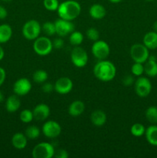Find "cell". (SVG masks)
Returning <instances> with one entry per match:
<instances>
[{"mask_svg":"<svg viewBox=\"0 0 157 158\" xmlns=\"http://www.w3.org/2000/svg\"><path fill=\"white\" fill-rule=\"evenodd\" d=\"M93 73L100 81L109 82L115 78L116 68L115 65L109 60H99L94 66Z\"/></svg>","mask_w":157,"mask_h":158,"instance_id":"1","label":"cell"},{"mask_svg":"<svg viewBox=\"0 0 157 158\" xmlns=\"http://www.w3.org/2000/svg\"><path fill=\"white\" fill-rule=\"evenodd\" d=\"M82 8L79 3L75 0H66L58 6L57 12L59 18L72 21L81 13Z\"/></svg>","mask_w":157,"mask_h":158,"instance_id":"2","label":"cell"},{"mask_svg":"<svg viewBox=\"0 0 157 158\" xmlns=\"http://www.w3.org/2000/svg\"><path fill=\"white\" fill-rule=\"evenodd\" d=\"M33 50L37 55L40 56H46L51 53L53 49L52 41L48 36H38L34 40Z\"/></svg>","mask_w":157,"mask_h":158,"instance_id":"3","label":"cell"},{"mask_svg":"<svg viewBox=\"0 0 157 158\" xmlns=\"http://www.w3.org/2000/svg\"><path fill=\"white\" fill-rule=\"evenodd\" d=\"M42 32V26L37 20L31 19L26 22L22 26V32L26 40H35L39 36Z\"/></svg>","mask_w":157,"mask_h":158,"instance_id":"4","label":"cell"},{"mask_svg":"<svg viewBox=\"0 0 157 158\" xmlns=\"http://www.w3.org/2000/svg\"><path fill=\"white\" fill-rule=\"evenodd\" d=\"M130 56L134 63H145L149 57V49L144 44L135 43L131 46Z\"/></svg>","mask_w":157,"mask_h":158,"instance_id":"5","label":"cell"},{"mask_svg":"<svg viewBox=\"0 0 157 158\" xmlns=\"http://www.w3.org/2000/svg\"><path fill=\"white\" fill-rule=\"evenodd\" d=\"M53 145L48 142H42L34 147L32 151L33 158H52L55 154Z\"/></svg>","mask_w":157,"mask_h":158,"instance_id":"6","label":"cell"},{"mask_svg":"<svg viewBox=\"0 0 157 158\" xmlns=\"http://www.w3.org/2000/svg\"><path fill=\"white\" fill-rule=\"evenodd\" d=\"M70 57L72 64L78 68H83L86 66L89 60L87 52L79 46H75L72 49Z\"/></svg>","mask_w":157,"mask_h":158,"instance_id":"7","label":"cell"},{"mask_svg":"<svg viewBox=\"0 0 157 158\" xmlns=\"http://www.w3.org/2000/svg\"><path fill=\"white\" fill-rule=\"evenodd\" d=\"M92 53L97 60H106L110 53V47L106 42L99 40L92 44Z\"/></svg>","mask_w":157,"mask_h":158,"instance_id":"8","label":"cell"},{"mask_svg":"<svg viewBox=\"0 0 157 158\" xmlns=\"http://www.w3.org/2000/svg\"><path fill=\"white\" fill-rule=\"evenodd\" d=\"M135 94L139 97H148L152 91V83L150 80L144 77H139L134 83Z\"/></svg>","mask_w":157,"mask_h":158,"instance_id":"9","label":"cell"},{"mask_svg":"<svg viewBox=\"0 0 157 158\" xmlns=\"http://www.w3.org/2000/svg\"><path fill=\"white\" fill-rule=\"evenodd\" d=\"M55 33L60 37L69 35L75 30V26L72 21L59 18L55 22Z\"/></svg>","mask_w":157,"mask_h":158,"instance_id":"10","label":"cell"},{"mask_svg":"<svg viewBox=\"0 0 157 158\" xmlns=\"http://www.w3.org/2000/svg\"><path fill=\"white\" fill-rule=\"evenodd\" d=\"M42 131L47 138H56L62 132V127L59 123L54 120H48L45 122L42 127Z\"/></svg>","mask_w":157,"mask_h":158,"instance_id":"11","label":"cell"},{"mask_svg":"<svg viewBox=\"0 0 157 158\" xmlns=\"http://www.w3.org/2000/svg\"><path fill=\"white\" fill-rule=\"evenodd\" d=\"M32 89V83L27 78H20L13 84V92L18 97L27 95Z\"/></svg>","mask_w":157,"mask_h":158,"instance_id":"12","label":"cell"},{"mask_svg":"<svg viewBox=\"0 0 157 158\" xmlns=\"http://www.w3.org/2000/svg\"><path fill=\"white\" fill-rule=\"evenodd\" d=\"M72 88H73V83L69 77H60L54 84V90L62 95L70 93Z\"/></svg>","mask_w":157,"mask_h":158,"instance_id":"13","label":"cell"},{"mask_svg":"<svg viewBox=\"0 0 157 158\" xmlns=\"http://www.w3.org/2000/svg\"><path fill=\"white\" fill-rule=\"evenodd\" d=\"M34 120L37 121H44L50 115V108L47 104L39 103L36 105L32 110Z\"/></svg>","mask_w":157,"mask_h":158,"instance_id":"14","label":"cell"},{"mask_svg":"<svg viewBox=\"0 0 157 158\" xmlns=\"http://www.w3.org/2000/svg\"><path fill=\"white\" fill-rule=\"evenodd\" d=\"M90 120L92 124L95 127H103L107 120V116L106 113L101 110H95L91 114Z\"/></svg>","mask_w":157,"mask_h":158,"instance_id":"15","label":"cell"},{"mask_svg":"<svg viewBox=\"0 0 157 158\" xmlns=\"http://www.w3.org/2000/svg\"><path fill=\"white\" fill-rule=\"evenodd\" d=\"M86 106L82 100H75L69 105L68 112L71 117H77L84 113Z\"/></svg>","mask_w":157,"mask_h":158,"instance_id":"16","label":"cell"},{"mask_svg":"<svg viewBox=\"0 0 157 158\" xmlns=\"http://www.w3.org/2000/svg\"><path fill=\"white\" fill-rule=\"evenodd\" d=\"M21 106V100L16 94L11 95L6 100V109L9 113H15Z\"/></svg>","mask_w":157,"mask_h":158,"instance_id":"17","label":"cell"},{"mask_svg":"<svg viewBox=\"0 0 157 158\" xmlns=\"http://www.w3.org/2000/svg\"><path fill=\"white\" fill-rule=\"evenodd\" d=\"M12 144L15 149L23 150L26 148L28 143V138L22 133H15L12 137Z\"/></svg>","mask_w":157,"mask_h":158,"instance_id":"18","label":"cell"},{"mask_svg":"<svg viewBox=\"0 0 157 158\" xmlns=\"http://www.w3.org/2000/svg\"><path fill=\"white\" fill-rule=\"evenodd\" d=\"M89 15H90L92 19L96 20H99L106 16V10L103 5L99 4V3H95V4H93L90 8H89Z\"/></svg>","mask_w":157,"mask_h":158,"instance_id":"19","label":"cell"},{"mask_svg":"<svg viewBox=\"0 0 157 158\" xmlns=\"http://www.w3.org/2000/svg\"><path fill=\"white\" fill-rule=\"evenodd\" d=\"M144 73L149 77H155L157 76V62L156 59L149 56L144 65Z\"/></svg>","mask_w":157,"mask_h":158,"instance_id":"20","label":"cell"},{"mask_svg":"<svg viewBox=\"0 0 157 158\" xmlns=\"http://www.w3.org/2000/svg\"><path fill=\"white\" fill-rule=\"evenodd\" d=\"M143 44L149 49H157V32L151 31L143 37Z\"/></svg>","mask_w":157,"mask_h":158,"instance_id":"21","label":"cell"},{"mask_svg":"<svg viewBox=\"0 0 157 158\" xmlns=\"http://www.w3.org/2000/svg\"><path fill=\"white\" fill-rule=\"evenodd\" d=\"M146 140L149 144L152 146H157V126L152 124L146 129L145 132Z\"/></svg>","mask_w":157,"mask_h":158,"instance_id":"22","label":"cell"},{"mask_svg":"<svg viewBox=\"0 0 157 158\" xmlns=\"http://www.w3.org/2000/svg\"><path fill=\"white\" fill-rule=\"evenodd\" d=\"M12 36V29L9 25H0V44L6 43Z\"/></svg>","mask_w":157,"mask_h":158,"instance_id":"23","label":"cell"},{"mask_svg":"<svg viewBox=\"0 0 157 158\" xmlns=\"http://www.w3.org/2000/svg\"><path fill=\"white\" fill-rule=\"evenodd\" d=\"M48 77H49V75L44 69H38V70L35 71L32 75L33 81L38 84H42L45 82L47 81Z\"/></svg>","mask_w":157,"mask_h":158,"instance_id":"24","label":"cell"},{"mask_svg":"<svg viewBox=\"0 0 157 158\" xmlns=\"http://www.w3.org/2000/svg\"><path fill=\"white\" fill-rule=\"evenodd\" d=\"M84 40V35L81 32L74 30L69 35V43L74 46H78L83 43Z\"/></svg>","mask_w":157,"mask_h":158,"instance_id":"25","label":"cell"},{"mask_svg":"<svg viewBox=\"0 0 157 158\" xmlns=\"http://www.w3.org/2000/svg\"><path fill=\"white\" fill-rule=\"evenodd\" d=\"M40 134H41L40 129L35 125H31V126L28 127L25 131V135L29 140H35V139L38 138L40 136Z\"/></svg>","mask_w":157,"mask_h":158,"instance_id":"26","label":"cell"},{"mask_svg":"<svg viewBox=\"0 0 157 158\" xmlns=\"http://www.w3.org/2000/svg\"><path fill=\"white\" fill-rule=\"evenodd\" d=\"M146 118L152 124L157 123V107L155 106H151L148 107L146 110Z\"/></svg>","mask_w":157,"mask_h":158,"instance_id":"27","label":"cell"},{"mask_svg":"<svg viewBox=\"0 0 157 158\" xmlns=\"http://www.w3.org/2000/svg\"><path fill=\"white\" fill-rule=\"evenodd\" d=\"M130 132L132 136L135 137H142L145 134L146 132V128H145L144 125L142 123H134L130 128Z\"/></svg>","mask_w":157,"mask_h":158,"instance_id":"28","label":"cell"},{"mask_svg":"<svg viewBox=\"0 0 157 158\" xmlns=\"http://www.w3.org/2000/svg\"><path fill=\"white\" fill-rule=\"evenodd\" d=\"M42 31L46 36H52L55 33V23L52 22H46L42 26Z\"/></svg>","mask_w":157,"mask_h":158,"instance_id":"29","label":"cell"},{"mask_svg":"<svg viewBox=\"0 0 157 158\" xmlns=\"http://www.w3.org/2000/svg\"><path fill=\"white\" fill-rule=\"evenodd\" d=\"M19 119L22 123H29L34 120L33 113L32 110L28 109H25L21 111L19 115Z\"/></svg>","mask_w":157,"mask_h":158,"instance_id":"30","label":"cell"},{"mask_svg":"<svg viewBox=\"0 0 157 158\" xmlns=\"http://www.w3.org/2000/svg\"><path fill=\"white\" fill-rule=\"evenodd\" d=\"M43 6L45 9H47L48 11L54 12V11H57L59 6V2H58V0H43Z\"/></svg>","mask_w":157,"mask_h":158,"instance_id":"31","label":"cell"},{"mask_svg":"<svg viewBox=\"0 0 157 158\" xmlns=\"http://www.w3.org/2000/svg\"><path fill=\"white\" fill-rule=\"evenodd\" d=\"M131 72L132 75L135 77H141L144 73V65L143 63H134L131 67Z\"/></svg>","mask_w":157,"mask_h":158,"instance_id":"32","label":"cell"},{"mask_svg":"<svg viewBox=\"0 0 157 158\" xmlns=\"http://www.w3.org/2000/svg\"><path fill=\"white\" fill-rule=\"evenodd\" d=\"M86 37L92 42L97 41L99 39V31L95 28H89L87 31H86Z\"/></svg>","mask_w":157,"mask_h":158,"instance_id":"33","label":"cell"},{"mask_svg":"<svg viewBox=\"0 0 157 158\" xmlns=\"http://www.w3.org/2000/svg\"><path fill=\"white\" fill-rule=\"evenodd\" d=\"M42 90L45 94H50L54 90V85L50 82H45L42 86Z\"/></svg>","mask_w":157,"mask_h":158,"instance_id":"34","label":"cell"},{"mask_svg":"<svg viewBox=\"0 0 157 158\" xmlns=\"http://www.w3.org/2000/svg\"><path fill=\"white\" fill-rule=\"evenodd\" d=\"M52 46H53V49H62L63 46H64V40H63L62 38L60 36L58 37V38H55V40L52 41Z\"/></svg>","mask_w":157,"mask_h":158,"instance_id":"35","label":"cell"},{"mask_svg":"<svg viewBox=\"0 0 157 158\" xmlns=\"http://www.w3.org/2000/svg\"><path fill=\"white\" fill-rule=\"evenodd\" d=\"M69 156L68 151L64 149H58V151H55L54 154V157L56 158H68Z\"/></svg>","mask_w":157,"mask_h":158,"instance_id":"36","label":"cell"},{"mask_svg":"<svg viewBox=\"0 0 157 158\" xmlns=\"http://www.w3.org/2000/svg\"><path fill=\"white\" fill-rule=\"evenodd\" d=\"M135 83L134 82V79H133V77L131 75H126L125 76L124 78H123V83L124 86H132L133 83Z\"/></svg>","mask_w":157,"mask_h":158,"instance_id":"37","label":"cell"},{"mask_svg":"<svg viewBox=\"0 0 157 158\" xmlns=\"http://www.w3.org/2000/svg\"><path fill=\"white\" fill-rule=\"evenodd\" d=\"M6 78V72L2 67L0 66V86L4 83Z\"/></svg>","mask_w":157,"mask_h":158,"instance_id":"38","label":"cell"},{"mask_svg":"<svg viewBox=\"0 0 157 158\" xmlns=\"http://www.w3.org/2000/svg\"><path fill=\"white\" fill-rule=\"evenodd\" d=\"M8 12L7 9L2 6H0V20L5 19L7 17Z\"/></svg>","mask_w":157,"mask_h":158,"instance_id":"39","label":"cell"},{"mask_svg":"<svg viewBox=\"0 0 157 158\" xmlns=\"http://www.w3.org/2000/svg\"><path fill=\"white\" fill-rule=\"evenodd\" d=\"M4 56H5V51L4 49H3V48L0 46V61L3 60Z\"/></svg>","mask_w":157,"mask_h":158,"instance_id":"40","label":"cell"},{"mask_svg":"<svg viewBox=\"0 0 157 158\" xmlns=\"http://www.w3.org/2000/svg\"><path fill=\"white\" fill-rule=\"evenodd\" d=\"M152 28H153V31H155V32H157V21H155V23H154L153 26H152Z\"/></svg>","mask_w":157,"mask_h":158,"instance_id":"41","label":"cell"},{"mask_svg":"<svg viewBox=\"0 0 157 158\" xmlns=\"http://www.w3.org/2000/svg\"><path fill=\"white\" fill-rule=\"evenodd\" d=\"M109 2H112V3H115V4H116V3H119V2H121L122 1H123V0H109Z\"/></svg>","mask_w":157,"mask_h":158,"instance_id":"42","label":"cell"},{"mask_svg":"<svg viewBox=\"0 0 157 158\" xmlns=\"http://www.w3.org/2000/svg\"><path fill=\"white\" fill-rule=\"evenodd\" d=\"M3 100H4V95H3L2 93L0 91V103H2Z\"/></svg>","mask_w":157,"mask_h":158,"instance_id":"43","label":"cell"},{"mask_svg":"<svg viewBox=\"0 0 157 158\" xmlns=\"http://www.w3.org/2000/svg\"><path fill=\"white\" fill-rule=\"evenodd\" d=\"M2 1L5 2H12V0H2Z\"/></svg>","mask_w":157,"mask_h":158,"instance_id":"44","label":"cell"},{"mask_svg":"<svg viewBox=\"0 0 157 158\" xmlns=\"http://www.w3.org/2000/svg\"><path fill=\"white\" fill-rule=\"evenodd\" d=\"M146 1H148V2H151V1H153V0H146Z\"/></svg>","mask_w":157,"mask_h":158,"instance_id":"45","label":"cell"}]
</instances>
